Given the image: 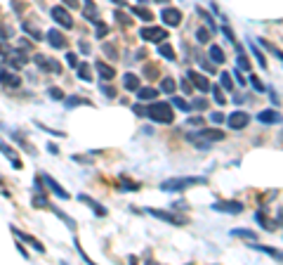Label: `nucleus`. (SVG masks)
Returning <instances> with one entry per match:
<instances>
[{
  "instance_id": "obj_1",
  "label": "nucleus",
  "mask_w": 283,
  "mask_h": 265,
  "mask_svg": "<svg viewBox=\"0 0 283 265\" xmlns=\"http://www.w3.org/2000/svg\"><path fill=\"white\" fill-rule=\"evenodd\" d=\"M0 57H3V59H5V64H8V67H12V69H22L24 64L29 62V55H26L24 50L8 47L3 40H0Z\"/></svg>"
},
{
  "instance_id": "obj_2",
  "label": "nucleus",
  "mask_w": 283,
  "mask_h": 265,
  "mask_svg": "<svg viewBox=\"0 0 283 265\" xmlns=\"http://www.w3.org/2000/svg\"><path fill=\"white\" fill-rule=\"evenodd\" d=\"M196 185H206V178H168L161 182L163 192H182V189L196 187Z\"/></svg>"
},
{
  "instance_id": "obj_3",
  "label": "nucleus",
  "mask_w": 283,
  "mask_h": 265,
  "mask_svg": "<svg viewBox=\"0 0 283 265\" xmlns=\"http://www.w3.org/2000/svg\"><path fill=\"white\" fill-rule=\"evenodd\" d=\"M146 116L151 121H156V123H172L175 121V111L165 102H153L151 107L146 109Z\"/></svg>"
},
{
  "instance_id": "obj_4",
  "label": "nucleus",
  "mask_w": 283,
  "mask_h": 265,
  "mask_svg": "<svg viewBox=\"0 0 283 265\" xmlns=\"http://www.w3.org/2000/svg\"><path fill=\"white\" fill-rule=\"evenodd\" d=\"M217 140H224L222 130H199V132H192V135H189V142L196 145L199 149H208L213 142H217Z\"/></svg>"
},
{
  "instance_id": "obj_5",
  "label": "nucleus",
  "mask_w": 283,
  "mask_h": 265,
  "mask_svg": "<svg viewBox=\"0 0 283 265\" xmlns=\"http://www.w3.org/2000/svg\"><path fill=\"white\" fill-rule=\"evenodd\" d=\"M139 38L149 40V43H163V40L168 38V31L161 29V26H144V29L139 31Z\"/></svg>"
},
{
  "instance_id": "obj_6",
  "label": "nucleus",
  "mask_w": 283,
  "mask_h": 265,
  "mask_svg": "<svg viewBox=\"0 0 283 265\" xmlns=\"http://www.w3.org/2000/svg\"><path fill=\"white\" fill-rule=\"evenodd\" d=\"M50 17H52L59 26H64V29H71V26H73V19H71L69 10L64 8V5H54V8L50 10Z\"/></svg>"
},
{
  "instance_id": "obj_7",
  "label": "nucleus",
  "mask_w": 283,
  "mask_h": 265,
  "mask_svg": "<svg viewBox=\"0 0 283 265\" xmlns=\"http://www.w3.org/2000/svg\"><path fill=\"white\" fill-rule=\"evenodd\" d=\"M0 83H3L5 88H19L22 86V78L12 71V67L8 69V67H3V64H0Z\"/></svg>"
},
{
  "instance_id": "obj_8",
  "label": "nucleus",
  "mask_w": 283,
  "mask_h": 265,
  "mask_svg": "<svg viewBox=\"0 0 283 265\" xmlns=\"http://www.w3.org/2000/svg\"><path fill=\"white\" fill-rule=\"evenodd\" d=\"M161 19L165 26H179L182 24V12L175 8H163L161 10Z\"/></svg>"
},
{
  "instance_id": "obj_9",
  "label": "nucleus",
  "mask_w": 283,
  "mask_h": 265,
  "mask_svg": "<svg viewBox=\"0 0 283 265\" xmlns=\"http://www.w3.org/2000/svg\"><path fill=\"white\" fill-rule=\"evenodd\" d=\"M227 123H229L231 130H243L245 125L250 123V116H248L245 111H234V114L227 118Z\"/></svg>"
},
{
  "instance_id": "obj_10",
  "label": "nucleus",
  "mask_w": 283,
  "mask_h": 265,
  "mask_svg": "<svg viewBox=\"0 0 283 265\" xmlns=\"http://www.w3.org/2000/svg\"><path fill=\"white\" fill-rule=\"evenodd\" d=\"M36 64H38L40 69H50L52 74H61V64L54 62L52 57H45V55H36Z\"/></svg>"
},
{
  "instance_id": "obj_11",
  "label": "nucleus",
  "mask_w": 283,
  "mask_h": 265,
  "mask_svg": "<svg viewBox=\"0 0 283 265\" xmlns=\"http://www.w3.org/2000/svg\"><path fill=\"white\" fill-rule=\"evenodd\" d=\"M45 38H47V43L52 47H57V50H61V47H66V36L61 31H57V29H50V31L45 33Z\"/></svg>"
},
{
  "instance_id": "obj_12",
  "label": "nucleus",
  "mask_w": 283,
  "mask_h": 265,
  "mask_svg": "<svg viewBox=\"0 0 283 265\" xmlns=\"http://www.w3.org/2000/svg\"><path fill=\"white\" fill-rule=\"evenodd\" d=\"M213 209L220 211V213H241V211H243V204L241 202H215Z\"/></svg>"
},
{
  "instance_id": "obj_13",
  "label": "nucleus",
  "mask_w": 283,
  "mask_h": 265,
  "mask_svg": "<svg viewBox=\"0 0 283 265\" xmlns=\"http://www.w3.org/2000/svg\"><path fill=\"white\" fill-rule=\"evenodd\" d=\"M186 78H189L194 86L199 88L201 93H208V90H210V83H208V78H206V76H201L199 71H186Z\"/></svg>"
},
{
  "instance_id": "obj_14",
  "label": "nucleus",
  "mask_w": 283,
  "mask_h": 265,
  "mask_svg": "<svg viewBox=\"0 0 283 265\" xmlns=\"http://www.w3.org/2000/svg\"><path fill=\"white\" fill-rule=\"evenodd\" d=\"M153 218H158V220H165V223H170V225H184V220L182 218H177L175 213H168V211H156V209H151L149 211Z\"/></svg>"
},
{
  "instance_id": "obj_15",
  "label": "nucleus",
  "mask_w": 283,
  "mask_h": 265,
  "mask_svg": "<svg viewBox=\"0 0 283 265\" xmlns=\"http://www.w3.org/2000/svg\"><path fill=\"white\" fill-rule=\"evenodd\" d=\"M83 15H85V19H87L90 24L100 22V12H97V5H95L92 0H85V3H83Z\"/></svg>"
},
{
  "instance_id": "obj_16",
  "label": "nucleus",
  "mask_w": 283,
  "mask_h": 265,
  "mask_svg": "<svg viewBox=\"0 0 283 265\" xmlns=\"http://www.w3.org/2000/svg\"><path fill=\"white\" fill-rule=\"evenodd\" d=\"M95 69L100 71L102 83H109V81H114V78H116V69H114V67H109V64H104L102 59H100L97 64H95Z\"/></svg>"
},
{
  "instance_id": "obj_17",
  "label": "nucleus",
  "mask_w": 283,
  "mask_h": 265,
  "mask_svg": "<svg viewBox=\"0 0 283 265\" xmlns=\"http://www.w3.org/2000/svg\"><path fill=\"white\" fill-rule=\"evenodd\" d=\"M123 86H125L128 93H137L139 88H142V83H139L137 74H123Z\"/></svg>"
},
{
  "instance_id": "obj_18",
  "label": "nucleus",
  "mask_w": 283,
  "mask_h": 265,
  "mask_svg": "<svg viewBox=\"0 0 283 265\" xmlns=\"http://www.w3.org/2000/svg\"><path fill=\"white\" fill-rule=\"evenodd\" d=\"M43 180H45V185L52 189V192L59 196V199H69V192H66V189H61V185L52 178V175H43Z\"/></svg>"
},
{
  "instance_id": "obj_19",
  "label": "nucleus",
  "mask_w": 283,
  "mask_h": 265,
  "mask_svg": "<svg viewBox=\"0 0 283 265\" xmlns=\"http://www.w3.org/2000/svg\"><path fill=\"white\" fill-rule=\"evenodd\" d=\"M0 152H3V154L8 156L10 161H12V166H15V168H22V161H19V159H17V154H15V149L10 147L8 142L3 140V138H0Z\"/></svg>"
},
{
  "instance_id": "obj_20",
  "label": "nucleus",
  "mask_w": 283,
  "mask_h": 265,
  "mask_svg": "<svg viewBox=\"0 0 283 265\" xmlns=\"http://www.w3.org/2000/svg\"><path fill=\"white\" fill-rule=\"evenodd\" d=\"M257 121H260V123H278V121H281V114L274 109H264L257 114Z\"/></svg>"
},
{
  "instance_id": "obj_21",
  "label": "nucleus",
  "mask_w": 283,
  "mask_h": 265,
  "mask_svg": "<svg viewBox=\"0 0 283 265\" xmlns=\"http://www.w3.org/2000/svg\"><path fill=\"white\" fill-rule=\"evenodd\" d=\"M250 249H257V251H262V253H267V256H271V258H276V260H281L283 263V251H278V249H271V246H262V244H250Z\"/></svg>"
},
{
  "instance_id": "obj_22",
  "label": "nucleus",
  "mask_w": 283,
  "mask_h": 265,
  "mask_svg": "<svg viewBox=\"0 0 283 265\" xmlns=\"http://www.w3.org/2000/svg\"><path fill=\"white\" fill-rule=\"evenodd\" d=\"M12 230H15V234H17V237H22L24 242H29L31 246H33V249L38 251V253H43V251H45V246H43V244H40L38 239H33V237H29V234H26V232H22V230H17V227H12Z\"/></svg>"
},
{
  "instance_id": "obj_23",
  "label": "nucleus",
  "mask_w": 283,
  "mask_h": 265,
  "mask_svg": "<svg viewBox=\"0 0 283 265\" xmlns=\"http://www.w3.org/2000/svg\"><path fill=\"white\" fill-rule=\"evenodd\" d=\"M132 15L139 17L142 22H151V19H153V12H151V10L142 8V5H135V8H132Z\"/></svg>"
},
{
  "instance_id": "obj_24",
  "label": "nucleus",
  "mask_w": 283,
  "mask_h": 265,
  "mask_svg": "<svg viewBox=\"0 0 283 265\" xmlns=\"http://www.w3.org/2000/svg\"><path fill=\"white\" fill-rule=\"evenodd\" d=\"M24 31L31 33V36H33L36 40H43V38H45V33L40 31V29H38V26H36L33 22H24Z\"/></svg>"
},
{
  "instance_id": "obj_25",
  "label": "nucleus",
  "mask_w": 283,
  "mask_h": 265,
  "mask_svg": "<svg viewBox=\"0 0 283 265\" xmlns=\"http://www.w3.org/2000/svg\"><path fill=\"white\" fill-rule=\"evenodd\" d=\"M78 199H80V202H83V204H87V206H92V211H95L97 216H104V213H107V211L102 209V206H100V204H97V202H95L92 196H87V194H80V196H78Z\"/></svg>"
},
{
  "instance_id": "obj_26",
  "label": "nucleus",
  "mask_w": 283,
  "mask_h": 265,
  "mask_svg": "<svg viewBox=\"0 0 283 265\" xmlns=\"http://www.w3.org/2000/svg\"><path fill=\"white\" fill-rule=\"evenodd\" d=\"M210 59H213L215 64H222L227 57H224V52H222V47L220 45H210Z\"/></svg>"
},
{
  "instance_id": "obj_27",
  "label": "nucleus",
  "mask_w": 283,
  "mask_h": 265,
  "mask_svg": "<svg viewBox=\"0 0 283 265\" xmlns=\"http://www.w3.org/2000/svg\"><path fill=\"white\" fill-rule=\"evenodd\" d=\"M137 95H139V100L142 102H149V100H153V97L158 95V90H156V88H139Z\"/></svg>"
},
{
  "instance_id": "obj_28",
  "label": "nucleus",
  "mask_w": 283,
  "mask_h": 265,
  "mask_svg": "<svg viewBox=\"0 0 283 265\" xmlns=\"http://www.w3.org/2000/svg\"><path fill=\"white\" fill-rule=\"evenodd\" d=\"M236 64H238V69H243V71H250V62H248V57L243 55V50L236 45Z\"/></svg>"
},
{
  "instance_id": "obj_29",
  "label": "nucleus",
  "mask_w": 283,
  "mask_h": 265,
  "mask_svg": "<svg viewBox=\"0 0 283 265\" xmlns=\"http://www.w3.org/2000/svg\"><path fill=\"white\" fill-rule=\"evenodd\" d=\"M76 69H78V78H80V81H85V83H90V81H92L90 67H87V64H78Z\"/></svg>"
},
{
  "instance_id": "obj_30",
  "label": "nucleus",
  "mask_w": 283,
  "mask_h": 265,
  "mask_svg": "<svg viewBox=\"0 0 283 265\" xmlns=\"http://www.w3.org/2000/svg\"><path fill=\"white\" fill-rule=\"evenodd\" d=\"M175 88H177V83H175V78H170V76H165V78H163V81H161V90H163V93H175Z\"/></svg>"
},
{
  "instance_id": "obj_31",
  "label": "nucleus",
  "mask_w": 283,
  "mask_h": 265,
  "mask_svg": "<svg viewBox=\"0 0 283 265\" xmlns=\"http://www.w3.org/2000/svg\"><path fill=\"white\" fill-rule=\"evenodd\" d=\"M158 55H163L165 59L172 62V59H175V50H172L170 45H165V43H158Z\"/></svg>"
},
{
  "instance_id": "obj_32",
  "label": "nucleus",
  "mask_w": 283,
  "mask_h": 265,
  "mask_svg": "<svg viewBox=\"0 0 283 265\" xmlns=\"http://www.w3.org/2000/svg\"><path fill=\"white\" fill-rule=\"evenodd\" d=\"M234 237H241V239H250V242H257V234L250 232V230H234Z\"/></svg>"
},
{
  "instance_id": "obj_33",
  "label": "nucleus",
  "mask_w": 283,
  "mask_h": 265,
  "mask_svg": "<svg viewBox=\"0 0 283 265\" xmlns=\"http://www.w3.org/2000/svg\"><path fill=\"white\" fill-rule=\"evenodd\" d=\"M220 83H222L224 90H234V81H231V74H227V71H222V74H220Z\"/></svg>"
},
{
  "instance_id": "obj_34",
  "label": "nucleus",
  "mask_w": 283,
  "mask_h": 265,
  "mask_svg": "<svg viewBox=\"0 0 283 265\" xmlns=\"http://www.w3.org/2000/svg\"><path fill=\"white\" fill-rule=\"evenodd\" d=\"M172 107H177L179 111H192V104H189V102H184L182 97H172Z\"/></svg>"
},
{
  "instance_id": "obj_35",
  "label": "nucleus",
  "mask_w": 283,
  "mask_h": 265,
  "mask_svg": "<svg viewBox=\"0 0 283 265\" xmlns=\"http://www.w3.org/2000/svg\"><path fill=\"white\" fill-rule=\"evenodd\" d=\"M248 47H250V50H253V55L257 57V64H260L262 69H264V67H267V59H264V55H262L260 50H257V47H255V43H248Z\"/></svg>"
},
{
  "instance_id": "obj_36",
  "label": "nucleus",
  "mask_w": 283,
  "mask_h": 265,
  "mask_svg": "<svg viewBox=\"0 0 283 265\" xmlns=\"http://www.w3.org/2000/svg\"><path fill=\"white\" fill-rule=\"evenodd\" d=\"M196 12H199V17H203V22H206L208 26H210V31H215V29H217V26H215V22H213V17L208 15V12H206V10H203V8H199V10H196Z\"/></svg>"
},
{
  "instance_id": "obj_37",
  "label": "nucleus",
  "mask_w": 283,
  "mask_h": 265,
  "mask_svg": "<svg viewBox=\"0 0 283 265\" xmlns=\"http://www.w3.org/2000/svg\"><path fill=\"white\" fill-rule=\"evenodd\" d=\"M196 40H199V43H208V40H210V31L203 29V26H199V31H196Z\"/></svg>"
},
{
  "instance_id": "obj_38",
  "label": "nucleus",
  "mask_w": 283,
  "mask_h": 265,
  "mask_svg": "<svg viewBox=\"0 0 283 265\" xmlns=\"http://www.w3.org/2000/svg\"><path fill=\"white\" fill-rule=\"evenodd\" d=\"M78 104H90L85 97H69L66 100V107H78Z\"/></svg>"
},
{
  "instance_id": "obj_39",
  "label": "nucleus",
  "mask_w": 283,
  "mask_h": 265,
  "mask_svg": "<svg viewBox=\"0 0 283 265\" xmlns=\"http://www.w3.org/2000/svg\"><path fill=\"white\" fill-rule=\"evenodd\" d=\"M95 29H97V38H104V36L109 33V26H107V24H102V22L95 24Z\"/></svg>"
},
{
  "instance_id": "obj_40",
  "label": "nucleus",
  "mask_w": 283,
  "mask_h": 265,
  "mask_svg": "<svg viewBox=\"0 0 283 265\" xmlns=\"http://www.w3.org/2000/svg\"><path fill=\"white\" fill-rule=\"evenodd\" d=\"M208 107V102L203 100V97H196V100L192 102V109H206Z\"/></svg>"
},
{
  "instance_id": "obj_41",
  "label": "nucleus",
  "mask_w": 283,
  "mask_h": 265,
  "mask_svg": "<svg viewBox=\"0 0 283 265\" xmlns=\"http://www.w3.org/2000/svg\"><path fill=\"white\" fill-rule=\"evenodd\" d=\"M213 97H215V102H217V104H224V102H227V100H224V95L222 93H220V88H213Z\"/></svg>"
},
{
  "instance_id": "obj_42",
  "label": "nucleus",
  "mask_w": 283,
  "mask_h": 265,
  "mask_svg": "<svg viewBox=\"0 0 283 265\" xmlns=\"http://www.w3.org/2000/svg\"><path fill=\"white\" fill-rule=\"evenodd\" d=\"M250 83L255 86V90H260V93H264V86H262V81L257 76H250Z\"/></svg>"
},
{
  "instance_id": "obj_43",
  "label": "nucleus",
  "mask_w": 283,
  "mask_h": 265,
  "mask_svg": "<svg viewBox=\"0 0 283 265\" xmlns=\"http://www.w3.org/2000/svg\"><path fill=\"white\" fill-rule=\"evenodd\" d=\"M102 93L107 95V97H111V100L116 97V90H114V88H111V86H104V83H102Z\"/></svg>"
},
{
  "instance_id": "obj_44",
  "label": "nucleus",
  "mask_w": 283,
  "mask_h": 265,
  "mask_svg": "<svg viewBox=\"0 0 283 265\" xmlns=\"http://www.w3.org/2000/svg\"><path fill=\"white\" fill-rule=\"evenodd\" d=\"M47 93H50V97H52V100H61V97H64V95H61V90H59V88H50Z\"/></svg>"
},
{
  "instance_id": "obj_45",
  "label": "nucleus",
  "mask_w": 283,
  "mask_h": 265,
  "mask_svg": "<svg viewBox=\"0 0 283 265\" xmlns=\"http://www.w3.org/2000/svg\"><path fill=\"white\" fill-rule=\"evenodd\" d=\"M210 121H213V123H222L224 116L220 114V111H213V114H210Z\"/></svg>"
},
{
  "instance_id": "obj_46",
  "label": "nucleus",
  "mask_w": 283,
  "mask_h": 265,
  "mask_svg": "<svg viewBox=\"0 0 283 265\" xmlns=\"http://www.w3.org/2000/svg\"><path fill=\"white\" fill-rule=\"evenodd\" d=\"M132 111H135L137 116H146V107H142V104H135V107H132Z\"/></svg>"
},
{
  "instance_id": "obj_47",
  "label": "nucleus",
  "mask_w": 283,
  "mask_h": 265,
  "mask_svg": "<svg viewBox=\"0 0 283 265\" xmlns=\"http://www.w3.org/2000/svg\"><path fill=\"white\" fill-rule=\"evenodd\" d=\"M104 47H107V55L111 57V59H116V57H118V55H116V47L111 45V43H107V45H104Z\"/></svg>"
},
{
  "instance_id": "obj_48",
  "label": "nucleus",
  "mask_w": 283,
  "mask_h": 265,
  "mask_svg": "<svg viewBox=\"0 0 283 265\" xmlns=\"http://www.w3.org/2000/svg\"><path fill=\"white\" fill-rule=\"evenodd\" d=\"M10 36H12V31H8V29H5V26H3V24H0V40L10 38Z\"/></svg>"
},
{
  "instance_id": "obj_49",
  "label": "nucleus",
  "mask_w": 283,
  "mask_h": 265,
  "mask_svg": "<svg viewBox=\"0 0 283 265\" xmlns=\"http://www.w3.org/2000/svg\"><path fill=\"white\" fill-rule=\"evenodd\" d=\"M66 62H69L71 67H78V59H76V55H73V52H66Z\"/></svg>"
},
{
  "instance_id": "obj_50",
  "label": "nucleus",
  "mask_w": 283,
  "mask_h": 265,
  "mask_svg": "<svg viewBox=\"0 0 283 265\" xmlns=\"http://www.w3.org/2000/svg\"><path fill=\"white\" fill-rule=\"evenodd\" d=\"M264 45H267L269 50H271V52H274V55L278 57V59H281V64H283V52H281V50H276V47H274V45H269V43H264Z\"/></svg>"
},
{
  "instance_id": "obj_51",
  "label": "nucleus",
  "mask_w": 283,
  "mask_h": 265,
  "mask_svg": "<svg viewBox=\"0 0 283 265\" xmlns=\"http://www.w3.org/2000/svg\"><path fill=\"white\" fill-rule=\"evenodd\" d=\"M222 33H224V36H227V38L231 40V43H236V38H234V33H231V29H229V26H224V29H222Z\"/></svg>"
},
{
  "instance_id": "obj_52",
  "label": "nucleus",
  "mask_w": 283,
  "mask_h": 265,
  "mask_svg": "<svg viewBox=\"0 0 283 265\" xmlns=\"http://www.w3.org/2000/svg\"><path fill=\"white\" fill-rule=\"evenodd\" d=\"M201 123H203V118H201V116H192V118H189V125H201Z\"/></svg>"
},
{
  "instance_id": "obj_53",
  "label": "nucleus",
  "mask_w": 283,
  "mask_h": 265,
  "mask_svg": "<svg viewBox=\"0 0 283 265\" xmlns=\"http://www.w3.org/2000/svg\"><path fill=\"white\" fill-rule=\"evenodd\" d=\"M158 76V74H156V69H153V67H149V69H146V78H156Z\"/></svg>"
},
{
  "instance_id": "obj_54",
  "label": "nucleus",
  "mask_w": 283,
  "mask_h": 265,
  "mask_svg": "<svg viewBox=\"0 0 283 265\" xmlns=\"http://www.w3.org/2000/svg\"><path fill=\"white\" fill-rule=\"evenodd\" d=\"M199 64H201V67H203V69H206V71H215L213 67H210V64L206 62V59H199Z\"/></svg>"
},
{
  "instance_id": "obj_55",
  "label": "nucleus",
  "mask_w": 283,
  "mask_h": 265,
  "mask_svg": "<svg viewBox=\"0 0 283 265\" xmlns=\"http://www.w3.org/2000/svg\"><path fill=\"white\" fill-rule=\"evenodd\" d=\"M64 5H69V8H78V0H61Z\"/></svg>"
},
{
  "instance_id": "obj_56",
  "label": "nucleus",
  "mask_w": 283,
  "mask_h": 265,
  "mask_svg": "<svg viewBox=\"0 0 283 265\" xmlns=\"http://www.w3.org/2000/svg\"><path fill=\"white\" fill-rule=\"evenodd\" d=\"M123 185H125V187H123V189H137V185H135V182H128V180H125Z\"/></svg>"
},
{
  "instance_id": "obj_57",
  "label": "nucleus",
  "mask_w": 283,
  "mask_h": 265,
  "mask_svg": "<svg viewBox=\"0 0 283 265\" xmlns=\"http://www.w3.org/2000/svg\"><path fill=\"white\" fill-rule=\"evenodd\" d=\"M111 3H116V5H125V0H111Z\"/></svg>"
},
{
  "instance_id": "obj_58",
  "label": "nucleus",
  "mask_w": 283,
  "mask_h": 265,
  "mask_svg": "<svg viewBox=\"0 0 283 265\" xmlns=\"http://www.w3.org/2000/svg\"><path fill=\"white\" fill-rule=\"evenodd\" d=\"M142 3H165V0H142Z\"/></svg>"
}]
</instances>
